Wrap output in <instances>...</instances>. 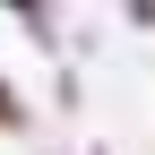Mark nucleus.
I'll return each instance as SVG.
<instances>
[{"label": "nucleus", "instance_id": "nucleus-1", "mask_svg": "<svg viewBox=\"0 0 155 155\" xmlns=\"http://www.w3.org/2000/svg\"><path fill=\"white\" fill-rule=\"evenodd\" d=\"M0 121H9V95H0Z\"/></svg>", "mask_w": 155, "mask_h": 155}]
</instances>
